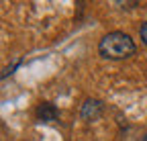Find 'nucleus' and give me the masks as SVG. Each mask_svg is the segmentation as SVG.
Instances as JSON below:
<instances>
[{
  "label": "nucleus",
  "instance_id": "1",
  "mask_svg": "<svg viewBox=\"0 0 147 141\" xmlns=\"http://www.w3.org/2000/svg\"><path fill=\"white\" fill-rule=\"evenodd\" d=\"M135 51H137V47H135L133 39L123 31H113V33L104 35L98 43V53L104 59H115V61L127 59V57L135 55Z\"/></svg>",
  "mask_w": 147,
  "mask_h": 141
},
{
  "label": "nucleus",
  "instance_id": "2",
  "mask_svg": "<svg viewBox=\"0 0 147 141\" xmlns=\"http://www.w3.org/2000/svg\"><path fill=\"white\" fill-rule=\"evenodd\" d=\"M102 113H104V102L98 100V98H86L84 104H82V109H80V117L86 123L98 121L102 117Z\"/></svg>",
  "mask_w": 147,
  "mask_h": 141
},
{
  "label": "nucleus",
  "instance_id": "3",
  "mask_svg": "<svg viewBox=\"0 0 147 141\" xmlns=\"http://www.w3.org/2000/svg\"><path fill=\"white\" fill-rule=\"evenodd\" d=\"M35 117H37L39 123H53V121H59V111L53 102L43 100V102H39V107H37Z\"/></svg>",
  "mask_w": 147,
  "mask_h": 141
},
{
  "label": "nucleus",
  "instance_id": "4",
  "mask_svg": "<svg viewBox=\"0 0 147 141\" xmlns=\"http://www.w3.org/2000/svg\"><path fill=\"white\" fill-rule=\"evenodd\" d=\"M139 35H141V41L147 45V23H141V27H139Z\"/></svg>",
  "mask_w": 147,
  "mask_h": 141
},
{
  "label": "nucleus",
  "instance_id": "5",
  "mask_svg": "<svg viewBox=\"0 0 147 141\" xmlns=\"http://www.w3.org/2000/svg\"><path fill=\"white\" fill-rule=\"evenodd\" d=\"M121 8H133V6H137L139 2H117Z\"/></svg>",
  "mask_w": 147,
  "mask_h": 141
}]
</instances>
